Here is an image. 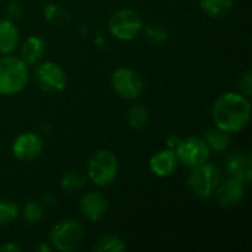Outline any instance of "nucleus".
Wrapping results in <instances>:
<instances>
[{"label": "nucleus", "mask_w": 252, "mask_h": 252, "mask_svg": "<svg viewBox=\"0 0 252 252\" xmlns=\"http://www.w3.org/2000/svg\"><path fill=\"white\" fill-rule=\"evenodd\" d=\"M213 120L217 128L227 133L242 131L251 120V103L241 93H224L213 105Z\"/></svg>", "instance_id": "f257e3e1"}, {"label": "nucleus", "mask_w": 252, "mask_h": 252, "mask_svg": "<svg viewBox=\"0 0 252 252\" xmlns=\"http://www.w3.org/2000/svg\"><path fill=\"white\" fill-rule=\"evenodd\" d=\"M30 80L28 65L21 59L9 55L0 58V94L13 96L21 93Z\"/></svg>", "instance_id": "f03ea898"}, {"label": "nucleus", "mask_w": 252, "mask_h": 252, "mask_svg": "<svg viewBox=\"0 0 252 252\" xmlns=\"http://www.w3.org/2000/svg\"><path fill=\"white\" fill-rule=\"evenodd\" d=\"M118 159L111 151H97L92 155L87 164L89 179L97 186L111 185L118 176Z\"/></svg>", "instance_id": "7ed1b4c3"}, {"label": "nucleus", "mask_w": 252, "mask_h": 252, "mask_svg": "<svg viewBox=\"0 0 252 252\" xmlns=\"http://www.w3.org/2000/svg\"><path fill=\"white\" fill-rule=\"evenodd\" d=\"M84 227L80 221L68 219L56 223L49 235V244L62 252H71L83 242Z\"/></svg>", "instance_id": "20e7f679"}, {"label": "nucleus", "mask_w": 252, "mask_h": 252, "mask_svg": "<svg viewBox=\"0 0 252 252\" xmlns=\"http://www.w3.org/2000/svg\"><path fill=\"white\" fill-rule=\"evenodd\" d=\"M219 183L220 173L213 164L208 162H204L192 168L186 180V185L190 189V192L199 199H208L210 196H213Z\"/></svg>", "instance_id": "39448f33"}, {"label": "nucleus", "mask_w": 252, "mask_h": 252, "mask_svg": "<svg viewBox=\"0 0 252 252\" xmlns=\"http://www.w3.org/2000/svg\"><path fill=\"white\" fill-rule=\"evenodd\" d=\"M109 30L115 38L130 41L134 37H137L140 31L143 30V21H142V16L136 10L121 9V10H117L111 16Z\"/></svg>", "instance_id": "423d86ee"}, {"label": "nucleus", "mask_w": 252, "mask_h": 252, "mask_svg": "<svg viewBox=\"0 0 252 252\" xmlns=\"http://www.w3.org/2000/svg\"><path fill=\"white\" fill-rule=\"evenodd\" d=\"M111 83L115 93L126 100H134L140 97L145 90V81L142 75L133 68H118L112 74Z\"/></svg>", "instance_id": "0eeeda50"}, {"label": "nucleus", "mask_w": 252, "mask_h": 252, "mask_svg": "<svg viewBox=\"0 0 252 252\" xmlns=\"http://www.w3.org/2000/svg\"><path fill=\"white\" fill-rule=\"evenodd\" d=\"M210 148L207 142L201 137H186L183 140H179V143L174 148V152L179 158V162L189 168H195L210 158Z\"/></svg>", "instance_id": "6e6552de"}, {"label": "nucleus", "mask_w": 252, "mask_h": 252, "mask_svg": "<svg viewBox=\"0 0 252 252\" xmlns=\"http://www.w3.org/2000/svg\"><path fill=\"white\" fill-rule=\"evenodd\" d=\"M35 80L44 92H62L66 87V74L56 62H43L37 66Z\"/></svg>", "instance_id": "1a4fd4ad"}, {"label": "nucleus", "mask_w": 252, "mask_h": 252, "mask_svg": "<svg viewBox=\"0 0 252 252\" xmlns=\"http://www.w3.org/2000/svg\"><path fill=\"white\" fill-rule=\"evenodd\" d=\"M12 152L21 161H34L43 152V139L32 131L21 133L12 145Z\"/></svg>", "instance_id": "9d476101"}, {"label": "nucleus", "mask_w": 252, "mask_h": 252, "mask_svg": "<svg viewBox=\"0 0 252 252\" xmlns=\"http://www.w3.org/2000/svg\"><path fill=\"white\" fill-rule=\"evenodd\" d=\"M245 192H247V189H245L244 182H241L235 177H229L224 182L219 183L214 193H216L217 201L221 207L230 208V207L238 205L244 199Z\"/></svg>", "instance_id": "9b49d317"}, {"label": "nucleus", "mask_w": 252, "mask_h": 252, "mask_svg": "<svg viewBox=\"0 0 252 252\" xmlns=\"http://www.w3.org/2000/svg\"><path fill=\"white\" fill-rule=\"evenodd\" d=\"M227 173L244 183H248L252 177L251 155L245 151H235L230 154L226 162Z\"/></svg>", "instance_id": "f8f14e48"}, {"label": "nucleus", "mask_w": 252, "mask_h": 252, "mask_svg": "<svg viewBox=\"0 0 252 252\" xmlns=\"http://www.w3.org/2000/svg\"><path fill=\"white\" fill-rule=\"evenodd\" d=\"M108 207H109L108 199L103 195L97 193V192L87 193L80 201V211H81V214L89 221H99V220H102L103 216L108 211Z\"/></svg>", "instance_id": "ddd939ff"}, {"label": "nucleus", "mask_w": 252, "mask_h": 252, "mask_svg": "<svg viewBox=\"0 0 252 252\" xmlns=\"http://www.w3.org/2000/svg\"><path fill=\"white\" fill-rule=\"evenodd\" d=\"M151 171L158 177H168L171 176L179 167V158L173 149L159 151L149 159Z\"/></svg>", "instance_id": "4468645a"}, {"label": "nucleus", "mask_w": 252, "mask_h": 252, "mask_svg": "<svg viewBox=\"0 0 252 252\" xmlns=\"http://www.w3.org/2000/svg\"><path fill=\"white\" fill-rule=\"evenodd\" d=\"M19 41V32L16 25L9 19L0 21V53L10 55L15 52Z\"/></svg>", "instance_id": "2eb2a0df"}, {"label": "nucleus", "mask_w": 252, "mask_h": 252, "mask_svg": "<svg viewBox=\"0 0 252 252\" xmlns=\"http://www.w3.org/2000/svg\"><path fill=\"white\" fill-rule=\"evenodd\" d=\"M44 49H46V44L41 37L30 35L28 38H25V41L21 47V59L27 65L37 63L41 59V56L44 55Z\"/></svg>", "instance_id": "dca6fc26"}, {"label": "nucleus", "mask_w": 252, "mask_h": 252, "mask_svg": "<svg viewBox=\"0 0 252 252\" xmlns=\"http://www.w3.org/2000/svg\"><path fill=\"white\" fill-rule=\"evenodd\" d=\"M201 7L211 18H226L233 9V0H201Z\"/></svg>", "instance_id": "f3484780"}, {"label": "nucleus", "mask_w": 252, "mask_h": 252, "mask_svg": "<svg viewBox=\"0 0 252 252\" xmlns=\"http://www.w3.org/2000/svg\"><path fill=\"white\" fill-rule=\"evenodd\" d=\"M230 133L223 131L220 128H214V130H208L205 134V142L208 145L210 149L216 151V152H223L229 148L230 145Z\"/></svg>", "instance_id": "a211bd4d"}, {"label": "nucleus", "mask_w": 252, "mask_h": 252, "mask_svg": "<svg viewBox=\"0 0 252 252\" xmlns=\"http://www.w3.org/2000/svg\"><path fill=\"white\" fill-rule=\"evenodd\" d=\"M96 252H123L126 251V242L115 235H105L94 244Z\"/></svg>", "instance_id": "6ab92c4d"}, {"label": "nucleus", "mask_w": 252, "mask_h": 252, "mask_svg": "<svg viewBox=\"0 0 252 252\" xmlns=\"http://www.w3.org/2000/svg\"><path fill=\"white\" fill-rule=\"evenodd\" d=\"M128 124L134 130H143L149 123V112L142 105H133L128 109Z\"/></svg>", "instance_id": "aec40b11"}, {"label": "nucleus", "mask_w": 252, "mask_h": 252, "mask_svg": "<svg viewBox=\"0 0 252 252\" xmlns=\"http://www.w3.org/2000/svg\"><path fill=\"white\" fill-rule=\"evenodd\" d=\"M86 183V177L83 173L77 171V170H69L66 171L62 179H61V186L63 190L72 193V192H78Z\"/></svg>", "instance_id": "412c9836"}, {"label": "nucleus", "mask_w": 252, "mask_h": 252, "mask_svg": "<svg viewBox=\"0 0 252 252\" xmlns=\"http://www.w3.org/2000/svg\"><path fill=\"white\" fill-rule=\"evenodd\" d=\"M43 13H44L46 21L55 25H63L69 21V13L58 4H47Z\"/></svg>", "instance_id": "4be33fe9"}, {"label": "nucleus", "mask_w": 252, "mask_h": 252, "mask_svg": "<svg viewBox=\"0 0 252 252\" xmlns=\"http://www.w3.org/2000/svg\"><path fill=\"white\" fill-rule=\"evenodd\" d=\"M18 205L9 199H0V226L12 223L18 217Z\"/></svg>", "instance_id": "5701e85b"}, {"label": "nucleus", "mask_w": 252, "mask_h": 252, "mask_svg": "<svg viewBox=\"0 0 252 252\" xmlns=\"http://www.w3.org/2000/svg\"><path fill=\"white\" fill-rule=\"evenodd\" d=\"M22 216H24V220L30 224H34V223H38L43 216H44V210L43 207L35 202V201H28L25 205H24V210H22Z\"/></svg>", "instance_id": "b1692460"}, {"label": "nucleus", "mask_w": 252, "mask_h": 252, "mask_svg": "<svg viewBox=\"0 0 252 252\" xmlns=\"http://www.w3.org/2000/svg\"><path fill=\"white\" fill-rule=\"evenodd\" d=\"M145 34H146L148 40L154 44H162L168 38V31L162 25H157V24L148 25L145 28Z\"/></svg>", "instance_id": "393cba45"}, {"label": "nucleus", "mask_w": 252, "mask_h": 252, "mask_svg": "<svg viewBox=\"0 0 252 252\" xmlns=\"http://www.w3.org/2000/svg\"><path fill=\"white\" fill-rule=\"evenodd\" d=\"M239 87L244 93L245 97H250L252 93V77H251V71H245V74L241 77L239 80Z\"/></svg>", "instance_id": "a878e982"}, {"label": "nucleus", "mask_w": 252, "mask_h": 252, "mask_svg": "<svg viewBox=\"0 0 252 252\" xmlns=\"http://www.w3.org/2000/svg\"><path fill=\"white\" fill-rule=\"evenodd\" d=\"M7 13L10 18H19L21 15V7L18 3H10V6L7 7Z\"/></svg>", "instance_id": "bb28decb"}, {"label": "nucleus", "mask_w": 252, "mask_h": 252, "mask_svg": "<svg viewBox=\"0 0 252 252\" xmlns=\"http://www.w3.org/2000/svg\"><path fill=\"white\" fill-rule=\"evenodd\" d=\"M0 251L19 252V251H22V248H21V247H18L16 244H4V245H1V247H0Z\"/></svg>", "instance_id": "cd10ccee"}, {"label": "nucleus", "mask_w": 252, "mask_h": 252, "mask_svg": "<svg viewBox=\"0 0 252 252\" xmlns=\"http://www.w3.org/2000/svg\"><path fill=\"white\" fill-rule=\"evenodd\" d=\"M37 251L49 252L50 251V245H47V244H41V245H38V247H37Z\"/></svg>", "instance_id": "c85d7f7f"}]
</instances>
